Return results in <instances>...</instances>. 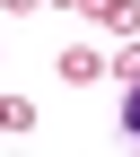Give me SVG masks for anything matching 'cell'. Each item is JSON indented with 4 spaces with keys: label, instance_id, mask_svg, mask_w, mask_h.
<instances>
[{
    "label": "cell",
    "instance_id": "6da1fadb",
    "mask_svg": "<svg viewBox=\"0 0 140 157\" xmlns=\"http://www.w3.org/2000/svg\"><path fill=\"white\" fill-rule=\"evenodd\" d=\"M123 131H131V140H140V87L123 96Z\"/></svg>",
    "mask_w": 140,
    "mask_h": 157
}]
</instances>
